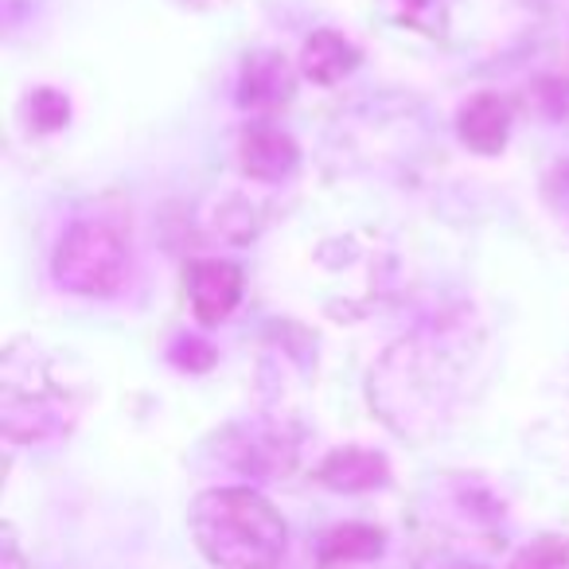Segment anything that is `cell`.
<instances>
[{"label": "cell", "mask_w": 569, "mask_h": 569, "mask_svg": "<svg viewBox=\"0 0 569 569\" xmlns=\"http://www.w3.org/2000/svg\"><path fill=\"white\" fill-rule=\"evenodd\" d=\"M293 94V71L277 56H253L242 71V102L246 106H277Z\"/></svg>", "instance_id": "cell-8"}, {"label": "cell", "mask_w": 569, "mask_h": 569, "mask_svg": "<svg viewBox=\"0 0 569 569\" xmlns=\"http://www.w3.org/2000/svg\"><path fill=\"white\" fill-rule=\"evenodd\" d=\"M191 535L219 569H277L284 558V519L246 488L203 491L191 507Z\"/></svg>", "instance_id": "cell-1"}, {"label": "cell", "mask_w": 569, "mask_h": 569, "mask_svg": "<svg viewBox=\"0 0 569 569\" xmlns=\"http://www.w3.org/2000/svg\"><path fill=\"white\" fill-rule=\"evenodd\" d=\"M56 281L82 297H110L129 273V227L110 214L79 219L56 250Z\"/></svg>", "instance_id": "cell-2"}, {"label": "cell", "mask_w": 569, "mask_h": 569, "mask_svg": "<svg viewBox=\"0 0 569 569\" xmlns=\"http://www.w3.org/2000/svg\"><path fill=\"white\" fill-rule=\"evenodd\" d=\"M359 51L340 32H317L301 51V71L317 87H336L348 71H356Z\"/></svg>", "instance_id": "cell-6"}, {"label": "cell", "mask_w": 569, "mask_h": 569, "mask_svg": "<svg viewBox=\"0 0 569 569\" xmlns=\"http://www.w3.org/2000/svg\"><path fill=\"white\" fill-rule=\"evenodd\" d=\"M188 301L199 325H219L242 301V269L222 258H199L188 266Z\"/></svg>", "instance_id": "cell-3"}, {"label": "cell", "mask_w": 569, "mask_h": 569, "mask_svg": "<svg viewBox=\"0 0 569 569\" xmlns=\"http://www.w3.org/2000/svg\"><path fill=\"white\" fill-rule=\"evenodd\" d=\"M379 530L371 527H343L336 530L325 542V558L328 561H343V558H367V553L379 550Z\"/></svg>", "instance_id": "cell-10"}, {"label": "cell", "mask_w": 569, "mask_h": 569, "mask_svg": "<svg viewBox=\"0 0 569 569\" xmlns=\"http://www.w3.org/2000/svg\"><path fill=\"white\" fill-rule=\"evenodd\" d=\"M546 203H550V211L569 227V160L553 168L550 180H546Z\"/></svg>", "instance_id": "cell-13"}, {"label": "cell", "mask_w": 569, "mask_h": 569, "mask_svg": "<svg viewBox=\"0 0 569 569\" xmlns=\"http://www.w3.org/2000/svg\"><path fill=\"white\" fill-rule=\"evenodd\" d=\"M320 480L336 491H367L387 480V460L367 449H343L320 465Z\"/></svg>", "instance_id": "cell-7"}, {"label": "cell", "mask_w": 569, "mask_h": 569, "mask_svg": "<svg viewBox=\"0 0 569 569\" xmlns=\"http://www.w3.org/2000/svg\"><path fill=\"white\" fill-rule=\"evenodd\" d=\"M511 569H569V546L561 538H542Z\"/></svg>", "instance_id": "cell-11"}, {"label": "cell", "mask_w": 569, "mask_h": 569, "mask_svg": "<svg viewBox=\"0 0 569 569\" xmlns=\"http://www.w3.org/2000/svg\"><path fill=\"white\" fill-rule=\"evenodd\" d=\"M28 110H32V118L40 129H59L67 121V102L56 94V90H36V94L28 98Z\"/></svg>", "instance_id": "cell-12"}, {"label": "cell", "mask_w": 569, "mask_h": 569, "mask_svg": "<svg viewBox=\"0 0 569 569\" xmlns=\"http://www.w3.org/2000/svg\"><path fill=\"white\" fill-rule=\"evenodd\" d=\"M379 4L390 20H398V24H406V28H418V32L437 36L445 28L441 0H379Z\"/></svg>", "instance_id": "cell-9"}, {"label": "cell", "mask_w": 569, "mask_h": 569, "mask_svg": "<svg viewBox=\"0 0 569 569\" xmlns=\"http://www.w3.org/2000/svg\"><path fill=\"white\" fill-rule=\"evenodd\" d=\"M297 160H301V152H297L293 137L273 126L246 129L242 141H238V164H242V172L250 176V180L277 183L293 172Z\"/></svg>", "instance_id": "cell-4"}, {"label": "cell", "mask_w": 569, "mask_h": 569, "mask_svg": "<svg viewBox=\"0 0 569 569\" xmlns=\"http://www.w3.org/2000/svg\"><path fill=\"white\" fill-rule=\"evenodd\" d=\"M460 141L480 157H496L503 152L507 133H511V110L499 94H476L472 102L460 110Z\"/></svg>", "instance_id": "cell-5"}]
</instances>
